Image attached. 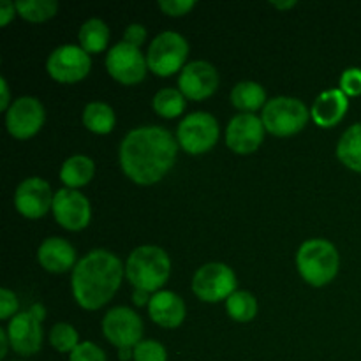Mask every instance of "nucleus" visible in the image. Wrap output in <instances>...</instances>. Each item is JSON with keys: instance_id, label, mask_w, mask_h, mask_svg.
<instances>
[{"instance_id": "f257e3e1", "label": "nucleus", "mask_w": 361, "mask_h": 361, "mask_svg": "<svg viewBox=\"0 0 361 361\" xmlns=\"http://www.w3.org/2000/svg\"><path fill=\"white\" fill-rule=\"evenodd\" d=\"M178 147V141L164 127H136L120 145L123 175L143 187L159 183L175 166Z\"/></svg>"}, {"instance_id": "f03ea898", "label": "nucleus", "mask_w": 361, "mask_h": 361, "mask_svg": "<svg viewBox=\"0 0 361 361\" xmlns=\"http://www.w3.org/2000/svg\"><path fill=\"white\" fill-rule=\"evenodd\" d=\"M126 267L106 249L90 250L78 261L71 277V289L78 305L85 310H99L118 291Z\"/></svg>"}, {"instance_id": "7ed1b4c3", "label": "nucleus", "mask_w": 361, "mask_h": 361, "mask_svg": "<svg viewBox=\"0 0 361 361\" xmlns=\"http://www.w3.org/2000/svg\"><path fill=\"white\" fill-rule=\"evenodd\" d=\"M171 274V261L164 249L155 245H141L129 254L126 275L134 289L148 293L161 291Z\"/></svg>"}, {"instance_id": "20e7f679", "label": "nucleus", "mask_w": 361, "mask_h": 361, "mask_svg": "<svg viewBox=\"0 0 361 361\" xmlns=\"http://www.w3.org/2000/svg\"><path fill=\"white\" fill-rule=\"evenodd\" d=\"M296 267L307 284L323 288L330 284L341 268L337 247L323 238H312L302 243L296 254Z\"/></svg>"}, {"instance_id": "39448f33", "label": "nucleus", "mask_w": 361, "mask_h": 361, "mask_svg": "<svg viewBox=\"0 0 361 361\" xmlns=\"http://www.w3.org/2000/svg\"><path fill=\"white\" fill-rule=\"evenodd\" d=\"M310 111L296 97H274L267 102L261 113L264 129L279 137H288L300 133L307 126Z\"/></svg>"}, {"instance_id": "423d86ee", "label": "nucleus", "mask_w": 361, "mask_h": 361, "mask_svg": "<svg viewBox=\"0 0 361 361\" xmlns=\"http://www.w3.org/2000/svg\"><path fill=\"white\" fill-rule=\"evenodd\" d=\"M189 56V42L178 32H162L154 41L147 53L148 71L161 78H168L171 74L182 71Z\"/></svg>"}, {"instance_id": "0eeeda50", "label": "nucleus", "mask_w": 361, "mask_h": 361, "mask_svg": "<svg viewBox=\"0 0 361 361\" xmlns=\"http://www.w3.org/2000/svg\"><path fill=\"white\" fill-rule=\"evenodd\" d=\"M219 134L221 130H219L215 116L207 111H194L180 122L178 130H176V141L187 154L201 155L215 147V143L219 141Z\"/></svg>"}, {"instance_id": "6e6552de", "label": "nucleus", "mask_w": 361, "mask_h": 361, "mask_svg": "<svg viewBox=\"0 0 361 361\" xmlns=\"http://www.w3.org/2000/svg\"><path fill=\"white\" fill-rule=\"evenodd\" d=\"M235 291H238L236 289V275L224 263L203 264L192 277V293L201 302H224Z\"/></svg>"}, {"instance_id": "1a4fd4ad", "label": "nucleus", "mask_w": 361, "mask_h": 361, "mask_svg": "<svg viewBox=\"0 0 361 361\" xmlns=\"http://www.w3.org/2000/svg\"><path fill=\"white\" fill-rule=\"evenodd\" d=\"M92 69V59L81 46L63 44L53 49L46 62V71L59 83H78Z\"/></svg>"}, {"instance_id": "9d476101", "label": "nucleus", "mask_w": 361, "mask_h": 361, "mask_svg": "<svg viewBox=\"0 0 361 361\" xmlns=\"http://www.w3.org/2000/svg\"><path fill=\"white\" fill-rule=\"evenodd\" d=\"M108 74L122 85H137L145 80L148 71L147 56L141 48L120 41L113 46L106 56Z\"/></svg>"}, {"instance_id": "9b49d317", "label": "nucleus", "mask_w": 361, "mask_h": 361, "mask_svg": "<svg viewBox=\"0 0 361 361\" xmlns=\"http://www.w3.org/2000/svg\"><path fill=\"white\" fill-rule=\"evenodd\" d=\"M102 334L115 348L134 349L143 338V321L134 310L115 307L102 319Z\"/></svg>"}, {"instance_id": "f8f14e48", "label": "nucleus", "mask_w": 361, "mask_h": 361, "mask_svg": "<svg viewBox=\"0 0 361 361\" xmlns=\"http://www.w3.org/2000/svg\"><path fill=\"white\" fill-rule=\"evenodd\" d=\"M44 118V106L39 99L32 95L18 97L6 113L7 133L16 140H28L41 130Z\"/></svg>"}, {"instance_id": "ddd939ff", "label": "nucleus", "mask_w": 361, "mask_h": 361, "mask_svg": "<svg viewBox=\"0 0 361 361\" xmlns=\"http://www.w3.org/2000/svg\"><path fill=\"white\" fill-rule=\"evenodd\" d=\"M53 217L67 231H81L90 224L92 208L80 190L60 189L53 196Z\"/></svg>"}, {"instance_id": "4468645a", "label": "nucleus", "mask_w": 361, "mask_h": 361, "mask_svg": "<svg viewBox=\"0 0 361 361\" xmlns=\"http://www.w3.org/2000/svg\"><path fill=\"white\" fill-rule=\"evenodd\" d=\"M263 120L254 113H238L226 129V143L238 155H249L261 147L264 140Z\"/></svg>"}, {"instance_id": "2eb2a0df", "label": "nucleus", "mask_w": 361, "mask_h": 361, "mask_svg": "<svg viewBox=\"0 0 361 361\" xmlns=\"http://www.w3.org/2000/svg\"><path fill=\"white\" fill-rule=\"evenodd\" d=\"M219 88V73L207 60L190 62L180 71L178 90L190 101H204Z\"/></svg>"}, {"instance_id": "dca6fc26", "label": "nucleus", "mask_w": 361, "mask_h": 361, "mask_svg": "<svg viewBox=\"0 0 361 361\" xmlns=\"http://www.w3.org/2000/svg\"><path fill=\"white\" fill-rule=\"evenodd\" d=\"M53 196L55 194L51 192V187L46 180L32 176L18 185L14 192V207L23 217L41 219L51 210Z\"/></svg>"}, {"instance_id": "f3484780", "label": "nucleus", "mask_w": 361, "mask_h": 361, "mask_svg": "<svg viewBox=\"0 0 361 361\" xmlns=\"http://www.w3.org/2000/svg\"><path fill=\"white\" fill-rule=\"evenodd\" d=\"M11 348L21 356H34L42 348V324L32 316L30 310L20 312L7 324Z\"/></svg>"}, {"instance_id": "a211bd4d", "label": "nucleus", "mask_w": 361, "mask_h": 361, "mask_svg": "<svg viewBox=\"0 0 361 361\" xmlns=\"http://www.w3.org/2000/svg\"><path fill=\"white\" fill-rule=\"evenodd\" d=\"M349 108V97L341 88H331V90L321 92L310 108V116L314 123L323 129H331L342 122Z\"/></svg>"}, {"instance_id": "6ab92c4d", "label": "nucleus", "mask_w": 361, "mask_h": 361, "mask_svg": "<svg viewBox=\"0 0 361 361\" xmlns=\"http://www.w3.org/2000/svg\"><path fill=\"white\" fill-rule=\"evenodd\" d=\"M37 261L49 274H66L76 267V250L60 236L46 238L37 249Z\"/></svg>"}, {"instance_id": "aec40b11", "label": "nucleus", "mask_w": 361, "mask_h": 361, "mask_svg": "<svg viewBox=\"0 0 361 361\" xmlns=\"http://www.w3.org/2000/svg\"><path fill=\"white\" fill-rule=\"evenodd\" d=\"M150 319L161 328H178L185 319V303L176 293L173 291H157L152 295L150 305H148Z\"/></svg>"}, {"instance_id": "412c9836", "label": "nucleus", "mask_w": 361, "mask_h": 361, "mask_svg": "<svg viewBox=\"0 0 361 361\" xmlns=\"http://www.w3.org/2000/svg\"><path fill=\"white\" fill-rule=\"evenodd\" d=\"M95 175V164L87 155H71L60 168V180L66 185V189L78 190L90 183Z\"/></svg>"}, {"instance_id": "4be33fe9", "label": "nucleus", "mask_w": 361, "mask_h": 361, "mask_svg": "<svg viewBox=\"0 0 361 361\" xmlns=\"http://www.w3.org/2000/svg\"><path fill=\"white\" fill-rule=\"evenodd\" d=\"M231 102L243 113H254L267 106V90L256 81H240L231 90Z\"/></svg>"}, {"instance_id": "5701e85b", "label": "nucleus", "mask_w": 361, "mask_h": 361, "mask_svg": "<svg viewBox=\"0 0 361 361\" xmlns=\"http://www.w3.org/2000/svg\"><path fill=\"white\" fill-rule=\"evenodd\" d=\"M337 157L345 168L361 173V122L342 134L337 145Z\"/></svg>"}, {"instance_id": "b1692460", "label": "nucleus", "mask_w": 361, "mask_h": 361, "mask_svg": "<svg viewBox=\"0 0 361 361\" xmlns=\"http://www.w3.org/2000/svg\"><path fill=\"white\" fill-rule=\"evenodd\" d=\"M83 126L94 134H109L115 129V111L106 102H88L83 109Z\"/></svg>"}, {"instance_id": "393cba45", "label": "nucleus", "mask_w": 361, "mask_h": 361, "mask_svg": "<svg viewBox=\"0 0 361 361\" xmlns=\"http://www.w3.org/2000/svg\"><path fill=\"white\" fill-rule=\"evenodd\" d=\"M80 46L85 51L90 55V53H99L102 49H106L109 42V28L99 18H92V20L85 21L80 28Z\"/></svg>"}, {"instance_id": "a878e982", "label": "nucleus", "mask_w": 361, "mask_h": 361, "mask_svg": "<svg viewBox=\"0 0 361 361\" xmlns=\"http://www.w3.org/2000/svg\"><path fill=\"white\" fill-rule=\"evenodd\" d=\"M152 108L162 118H176L185 109V95L178 88H162L152 99Z\"/></svg>"}, {"instance_id": "bb28decb", "label": "nucleus", "mask_w": 361, "mask_h": 361, "mask_svg": "<svg viewBox=\"0 0 361 361\" xmlns=\"http://www.w3.org/2000/svg\"><path fill=\"white\" fill-rule=\"evenodd\" d=\"M229 317L238 323H249L257 314V300L249 291H235L226 300Z\"/></svg>"}, {"instance_id": "cd10ccee", "label": "nucleus", "mask_w": 361, "mask_h": 361, "mask_svg": "<svg viewBox=\"0 0 361 361\" xmlns=\"http://www.w3.org/2000/svg\"><path fill=\"white\" fill-rule=\"evenodd\" d=\"M16 11L23 20L32 23H42L51 20L59 11V4L55 0H18Z\"/></svg>"}, {"instance_id": "c85d7f7f", "label": "nucleus", "mask_w": 361, "mask_h": 361, "mask_svg": "<svg viewBox=\"0 0 361 361\" xmlns=\"http://www.w3.org/2000/svg\"><path fill=\"white\" fill-rule=\"evenodd\" d=\"M49 344L59 353H73L80 342V335L69 323H56L49 331Z\"/></svg>"}, {"instance_id": "c756f323", "label": "nucleus", "mask_w": 361, "mask_h": 361, "mask_svg": "<svg viewBox=\"0 0 361 361\" xmlns=\"http://www.w3.org/2000/svg\"><path fill=\"white\" fill-rule=\"evenodd\" d=\"M134 361H168V353L155 341H141L134 348Z\"/></svg>"}, {"instance_id": "7c9ffc66", "label": "nucleus", "mask_w": 361, "mask_h": 361, "mask_svg": "<svg viewBox=\"0 0 361 361\" xmlns=\"http://www.w3.org/2000/svg\"><path fill=\"white\" fill-rule=\"evenodd\" d=\"M341 88L348 97H358L361 95V69L360 67H349L341 76Z\"/></svg>"}, {"instance_id": "2f4dec72", "label": "nucleus", "mask_w": 361, "mask_h": 361, "mask_svg": "<svg viewBox=\"0 0 361 361\" xmlns=\"http://www.w3.org/2000/svg\"><path fill=\"white\" fill-rule=\"evenodd\" d=\"M69 361H108L104 351L94 342H81L73 353H71Z\"/></svg>"}, {"instance_id": "473e14b6", "label": "nucleus", "mask_w": 361, "mask_h": 361, "mask_svg": "<svg viewBox=\"0 0 361 361\" xmlns=\"http://www.w3.org/2000/svg\"><path fill=\"white\" fill-rule=\"evenodd\" d=\"M20 310V302H18L16 295L11 289L2 288L0 289V319H13Z\"/></svg>"}, {"instance_id": "72a5a7b5", "label": "nucleus", "mask_w": 361, "mask_h": 361, "mask_svg": "<svg viewBox=\"0 0 361 361\" xmlns=\"http://www.w3.org/2000/svg\"><path fill=\"white\" fill-rule=\"evenodd\" d=\"M194 6H196L194 0H161L159 2L162 13L173 18L185 16L190 9H194Z\"/></svg>"}, {"instance_id": "f704fd0d", "label": "nucleus", "mask_w": 361, "mask_h": 361, "mask_svg": "<svg viewBox=\"0 0 361 361\" xmlns=\"http://www.w3.org/2000/svg\"><path fill=\"white\" fill-rule=\"evenodd\" d=\"M145 41H147V28L141 23H130L123 32V42L127 44L141 48Z\"/></svg>"}, {"instance_id": "c9c22d12", "label": "nucleus", "mask_w": 361, "mask_h": 361, "mask_svg": "<svg viewBox=\"0 0 361 361\" xmlns=\"http://www.w3.org/2000/svg\"><path fill=\"white\" fill-rule=\"evenodd\" d=\"M16 2H11V0H2L0 2V25L7 27V25L13 21L14 14H16Z\"/></svg>"}, {"instance_id": "e433bc0d", "label": "nucleus", "mask_w": 361, "mask_h": 361, "mask_svg": "<svg viewBox=\"0 0 361 361\" xmlns=\"http://www.w3.org/2000/svg\"><path fill=\"white\" fill-rule=\"evenodd\" d=\"M11 94H9V85H7L6 78H0V109L7 113L11 108Z\"/></svg>"}, {"instance_id": "4c0bfd02", "label": "nucleus", "mask_w": 361, "mask_h": 361, "mask_svg": "<svg viewBox=\"0 0 361 361\" xmlns=\"http://www.w3.org/2000/svg\"><path fill=\"white\" fill-rule=\"evenodd\" d=\"M150 300H152V293L143 291V289H134V295H133V302L136 303L137 307H143V305H150Z\"/></svg>"}, {"instance_id": "58836bf2", "label": "nucleus", "mask_w": 361, "mask_h": 361, "mask_svg": "<svg viewBox=\"0 0 361 361\" xmlns=\"http://www.w3.org/2000/svg\"><path fill=\"white\" fill-rule=\"evenodd\" d=\"M11 342H9V337H7V330L6 328H0V358H6L7 355V349H9Z\"/></svg>"}, {"instance_id": "ea45409f", "label": "nucleus", "mask_w": 361, "mask_h": 361, "mask_svg": "<svg viewBox=\"0 0 361 361\" xmlns=\"http://www.w3.org/2000/svg\"><path fill=\"white\" fill-rule=\"evenodd\" d=\"M28 310H30L32 316H34L35 319H39V321H41V323H42V321H44V317H46L44 305H41V303H34V305H32Z\"/></svg>"}, {"instance_id": "a19ab883", "label": "nucleus", "mask_w": 361, "mask_h": 361, "mask_svg": "<svg viewBox=\"0 0 361 361\" xmlns=\"http://www.w3.org/2000/svg\"><path fill=\"white\" fill-rule=\"evenodd\" d=\"M118 358L120 361L134 360V349H118Z\"/></svg>"}, {"instance_id": "79ce46f5", "label": "nucleus", "mask_w": 361, "mask_h": 361, "mask_svg": "<svg viewBox=\"0 0 361 361\" xmlns=\"http://www.w3.org/2000/svg\"><path fill=\"white\" fill-rule=\"evenodd\" d=\"M271 6L277 7V9L281 11H286V9H291V7L296 6L295 0H289V2H271Z\"/></svg>"}]
</instances>
